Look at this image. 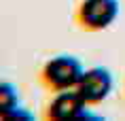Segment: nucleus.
Returning <instances> with one entry per match:
<instances>
[{
  "label": "nucleus",
  "instance_id": "nucleus-1",
  "mask_svg": "<svg viewBox=\"0 0 125 121\" xmlns=\"http://www.w3.org/2000/svg\"><path fill=\"white\" fill-rule=\"evenodd\" d=\"M85 74L83 64L72 55H57L49 60L40 70V83L49 91L59 94L66 89H74L79 85L81 77Z\"/></svg>",
  "mask_w": 125,
  "mask_h": 121
},
{
  "label": "nucleus",
  "instance_id": "nucleus-2",
  "mask_svg": "<svg viewBox=\"0 0 125 121\" xmlns=\"http://www.w3.org/2000/svg\"><path fill=\"white\" fill-rule=\"evenodd\" d=\"M119 15V0H83L76 9V23L87 32L106 30Z\"/></svg>",
  "mask_w": 125,
  "mask_h": 121
},
{
  "label": "nucleus",
  "instance_id": "nucleus-3",
  "mask_svg": "<svg viewBox=\"0 0 125 121\" xmlns=\"http://www.w3.org/2000/svg\"><path fill=\"white\" fill-rule=\"evenodd\" d=\"M87 104L85 98L74 89H66V91H59L55 98L51 100V104L47 106V119L51 121H68V119H87V117H91V119H98V117H93V115H87Z\"/></svg>",
  "mask_w": 125,
  "mask_h": 121
},
{
  "label": "nucleus",
  "instance_id": "nucleus-4",
  "mask_svg": "<svg viewBox=\"0 0 125 121\" xmlns=\"http://www.w3.org/2000/svg\"><path fill=\"white\" fill-rule=\"evenodd\" d=\"M76 91L85 98L87 104H100L112 91V74L102 66L91 68V70H87L81 77L79 85H76Z\"/></svg>",
  "mask_w": 125,
  "mask_h": 121
},
{
  "label": "nucleus",
  "instance_id": "nucleus-5",
  "mask_svg": "<svg viewBox=\"0 0 125 121\" xmlns=\"http://www.w3.org/2000/svg\"><path fill=\"white\" fill-rule=\"evenodd\" d=\"M17 102H19L17 89L11 83H2L0 85V106H2V113H9V110L17 108Z\"/></svg>",
  "mask_w": 125,
  "mask_h": 121
}]
</instances>
